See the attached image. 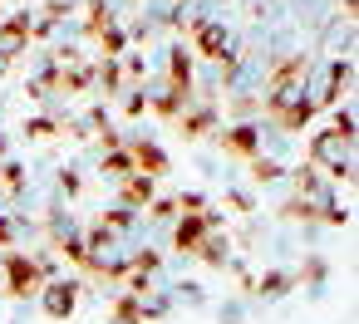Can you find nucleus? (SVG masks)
<instances>
[{
  "mask_svg": "<svg viewBox=\"0 0 359 324\" xmlns=\"http://www.w3.org/2000/svg\"><path fill=\"white\" fill-rule=\"evenodd\" d=\"M310 162L349 182V177H354V143H349V138H339L334 128H325V133H315V138H310Z\"/></svg>",
  "mask_w": 359,
  "mask_h": 324,
  "instance_id": "nucleus-1",
  "label": "nucleus"
},
{
  "mask_svg": "<svg viewBox=\"0 0 359 324\" xmlns=\"http://www.w3.org/2000/svg\"><path fill=\"white\" fill-rule=\"evenodd\" d=\"M251 290H256V295H266V300H280V295L290 290V275H285V270H266Z\"/></svg>",
  "mask_w": 359,
  "mask_h": 324,
  "instance_id": "nucleus-8",
  "label": "nucleus"
},
{
  "mask_svg": "<svg viewBox=\"0 0 359 324\" xmlns=\"http://www.w3.org/2000/svg\"><path fill=\"white\" fill-rule=\"evenodd\" d=\"M20 55H30V35L15 25V20H0V59H20Z\"/></svg>",
  "mask_w": 359,
  "mask_h": 324,
  "instance_id": "nucleus-6",
  "label": "nucleus"
},
{
  "mask_svg": "<svg viewBox=\"0 0 359 324\" xmlns=\"http://www.w3.org/2000/svg\"><path fill=\"white\" fill-rule=\"evenodd\" d=\"M0 182H6L11 192H20V187H25V167H15V162H6V167H0Z\"/></svg>",
  "mask_w": 359,
  "mask_h": 324,
  "instance_id": "nucleus-12",
  "label": "nucleus"
},
{
  "mask_svg": "<svg viewBox=\"0 0 359 324\" xmlns=\"http://www.w3.org/2000/svg\"><path fill=\"white\" fill-rule=\"evenodd\" d=\"M192 30V55H202V59H217V64H226L231 59V35H226V25L222 20H192L187 25Z\"/></svg>",
  "mask_w": 359,
  "mask_h": 324,
  "instance_id": "nucleus-2",
  "label": "nucleus"
},
{
  "mask_svg": "<svg viewBox=\"0 0 359 324\" xmlns=\"http://www.w3.org/2000/svg\"><path fill=\"white\" fill-rule=\"evenodd\" d=\"M55 133H60L55 118H30V123H25V138H55Z\"/></svg>",
  "mask_w": 359,
  "mask_h": 324,
  "instance_id": "nucleus-11",
  "label": "nucleus"
},
{
  "mask_svg": "<svg viewBox=\"0 0 359 324\" xmlns=\"http://www.w3.org/2000/svg\"><path fill=\"white\" fill-rule=\"evenodd\" d=\"M128 153H133V167H138L143 177H153V182H158V177L168 172V153H163L158 143H148V138H138V143H128Z\"/></svg>",
  "mask_w": 359,
  "mask_h": 324,
  "instance_id": "nucleus-4",
  "label": "nucleus"
},
{
  "mask_svg": "<svg viewBox=\"0 0 359 324\" xmlns=\"http://www.w3.org/2000/svg\"><path fill=\"white\" fill-rule=\"evenodd\" d=\"M133 172H138V167H133V153H128V148H109V153H104V177H109V182L123 187Z\"/></svg>",
  "mask_w": 359,
  "mask_h": 324,
  "instance_id": "nucleus-7",
  "label": "nucleus"
},
{
  "mask_svg": "<svg viewBox=\"0 0 359 324\" xmlns=\"http://www.w3.org/2000/svg\"><path fill=\"white\" fill-rule=\"evenodd\" d=\"M251 177H256V182H280L285 167H280L276 157H251Z\"/></svg>",
  "mask_w": 359,
  "mask_h": 324,
  "instance_id": "nucleus-10",
  "label": "nucleus"
},
{
  "mask_svg": "<svg viewBox=\"0 0 359 324\" xmlns=\"http://www.w3.org/2000/svg\"><path fill=\"white\" fill-rule=\"evenodd\" d=\"M222 138H226V153H236V157H261V128H256V123H236V128H226Z\"/></svg>",
  "mask_w": 359,
  "mask_h": 324,
  "instance_id": "nucleus-5",
  "label": "nucleus"
},
{
  "mask_svg": "<svg viewBox=\"0 0 359 324\" xmlns=\"http://www.w3.org/2000/svg\"><path fill=\"white\" fill-rule=\"evenodd\" d=\"M114 324H143V304H138V295H118V304H114Z\"/></svg>",
  "mask_w": 359,
  "mask_h": 324,
  "instance_id": "nucleus-9",
  "label": "nucleus"
},
{
  "mask_svg": "<svg viewBox=\"0 0 359 324\" xmlns=\"http://www.w3.org/2000/svg\"><path fill=\"white\" fill-rule=\"evenodd\" d=\"M60 192H69V197H74V192H79V177H74V172H60Z\"/></svg>",
  "mask_w": 359,
  "mask_h": 324,
  "instance_id": "nucleus-13",
  "label": "nucleus"
},
{
  "mask_svg": "<svg viewBox=\"0 0 359 324\" xmlns=\"http://www.w3.org/2000/svg\"><path fill=\"white\" fill-rule=\"evenodd\" d=\"M40 309H45L50 319H69V314L79 309V280H45Z\"/></svg>",
  "mask_w": 359,
  "mask_h": 324,
  "instance_id": "nucleus-3",
  "label": "nucleus"
}]
</instances>
